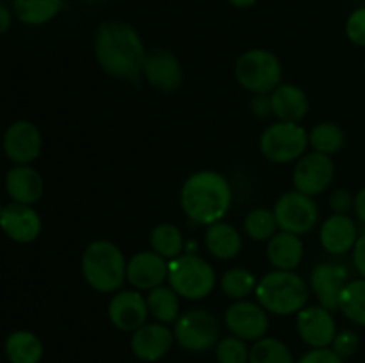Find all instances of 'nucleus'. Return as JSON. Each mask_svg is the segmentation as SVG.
I'll use <instances>...</instances> for the list:
<instances>
[{"label": "nucleus", "instance_id": "16", "mask_svg": "<svg viewBox=\"0 0 365 363\" xmlns=\"http://www.w3.org/2000/svg\"><path fill=\"white\" fill-rule=\"evenodd\" d=\"M107 315L114 327L125 333H134L135 330L146 324L148 319V305L139 290H120L113 295L107 306Z\"/></svg>", "mask_w": 365, "mask_h": 363}, {"label": "nucleus", "instance_id": "5", "mask_svg": "<svg viewBox=\"0 0 365 363\" xmlns=\"http://www.w3.org/2000/svg\"><path fill=\"white\" fill-rule=\"evenodd\" d=\"M168 281L180 298L198 301L214 290L216 273L205 258L195 253H184L170 262Z\"/></svg>", "mask_w": 365, "mask_h": 363}, {"label": "nucleus", "instance_id": "12", "mask_svg": "<svg viewBox=\"0 0 365 363\" xmlns=\"http://www.w3.org/2000/svg\"><path fill=\"white\" fill-rule=\"evenodd\" d=\"M296 330L299 338L310 345V349L331 347L337 337V324L330 310L321 305H307L296 313Z\"/></svg>", "mask_w": 365, "mask_h": 363}, {"label": "nucleus", "instance_id": "15", "mask_svg": "<svg viewBox=\"0 0 365 363\" xmlns=\"http://www.w3.org/2000/svg\"><path fill=\"white\" fill-rule=\"evenodd\" d=\"M349 281V273L341 263H317L309 278V287L316 294L317 301L330 312L339 310V301Z\"/></svg>", "mask_w": 365, "mask_h": 363}, {"label": "nucleus", "instance_id": "36", "mask_svg": "<svg viewBox=\"0 0 365 363\" xmlns=\"http://www.w3.org/2000/svg\"><path fill=\"white\" fill-rule=\"evenodd\" d=\"M346 36L356 46H365V6L353 11L346 20Z\"/></svg>", "mask_w": 365, "mask_h": 363}, {"label": "nucleus", "instance_id": "10", "mask_svg": "<svg viewBox=\"0 0 365 363\" xmlns=\"http://www.w3.org/2000/svg\"><path fill=\"white\" fill-rule=\"evenodd\" d=\"M335 177V164L330 155L312 152L305 153L296 162L292 171V184L296 191L307 196L323 194Z\"/></svg>", "mask_w": 365, "mask_h": 363}, {"label": "nucleus", "instance_id": "37", "mask_svg": "<svg viewBox=\"0 0 365 363\" xmlns=\"http://www.w3.org/2000/svg\"><path fill=\"white\" fill-rule=\"evenodd\" d=\"M296 363H346L341 356L335 354L334 349H310L309 352L302 356Z\"/></svg>", "mask_w": 365, "mask_h": 363}, {"label": "nucleus", "instance_id": "1", "mask_svg": "<svg viewBox=\"0 0 365 363\" xmlns=\"http://www.w3.org/2000/svg\"><path fill=\"white\" fill-rule=\"evenodd\" d=\"M93 50L100 68L118 80L135 82L143 75L146 48L139 32L123 20H106L98 25Z\"/></svg>", "mask_w": 365, "mask_h": 363}, {"label": "nucleus", "instance_id": "7", "mask_svg": "<svg viewBox=\"0 0 365 363\" xmlns=\"http://www.w3.org/2000/svg\"><path fill=\"white\" fill-rule=\"evenodd\" d=\"M309 148V132L298 123L277 121L260 135V152L274 164H287L302 159Z\"/></svg>", "mask_w": 365, "mask_h": 363}, {"label": "nucleus", "instance_id": "6", "mask_svg": "<svg viewBox=\"0 0 365 363\" xmlns=\"http://www.w3.org/2000/svg\"><path fill=\"white\" fill-rule=\"evenodd\" d=\"M235 78L246 91L253 95H269L282 84L280 59L264 48H252L241 53L235 63Z\"/></svg>", "mask_w": 365, "mask_h": 363}, {"label": "nucleus", "instance_id": "34", "mask_svg": "<svg viewBox=\"0 0 365 363\" xmlns=\"http://www.w3.org/2000/svg\"><path fill=\"white\" fill-rule=\"evenodd\" d=\"M217 363H250V347L245 340L234 337H225L214 347Z\"/></svg>", "mask_w": 365, "mask_h": 363}, {"label": "nucleus", "instance_id": "23", "mask_svg": "<svg viewBox=\"0 0 365 363\" xmlns=\"http://www.w3.org/2000/svg\"><path fill=\"white\" fill-rule=\"evenodd\" d=\"M303 255L305 246L299 235L278 231L267 241V260L274 269L294 270L302 263Z\"/></svg>", "mask_w": 365, "mask_h": 363}, {"label": "nucleus", "instance_id": "14", "mask_svg": "<svg viewBox=\"0 0 365 363\" xmlns=\"http://www.w3.org/2000/svg\"><path fill=\"white\" fill-rule=\"evenodd\" d=\"M143 75L152 88L163 93L177 91L184 82V68L180 60L173 52L164 48H155L146 53Z\"/></svg>", "mask_w": 365, "mask_h": 363}, {"label": "nucleus", "instance_id": "43", "mask_svg": "<svg viewBox=\"0 0 365 363\" xmlns=\"http://www.w3.org/2000/svg\"><path fill=\"white\" fill-rule=\"evenodd\" d=\"M234 7H239V9H246V7H252L255 6L259 0H228Z\"/></svg>", "mask_w": 365, "mask_h": 363}, {"label": "nucleus", "instance_id": "35", "mask_svg": "<svg viewBox=\"0 0 365 363\" xmlns=\"http://www.w3.org/2000/svg\"><path fill=\"white\" fill-rule=\"evenodd\" d=\"M359 347H360V337L359 333L353 330L339 331L334 344H331V349H334L335 354L341 356L342 359L351 358V356L359 351Z\"/></svg>", "mask_w": 365, "mask_h": 363}, {"label": "nucleus", "instance_id": "41", "mask_svg": "<svg viewBox=\"0 0 365 363\" xmlns=\"http://www.w3.org/2000/svg\"><path fill=\"white\" fill-rule=\"evenodd\" d=\"M353 210H355L356 219L362 224H365V187L360 189L355 194V205H353Z\"/></svg>", "mask_w": 365, "mask_h": 363}, {"label": "nucleus", "instance_id": "13", "mask_svg": "<svg viewBox=\"0 0 365 363\" xmlns=\"http://www.w3.org/2000/svg\"><path fill=\"white\" fill-rule=\"evenodd\" d=\"M2 146L4 153L11 162H14L16 166L31 164L41 153V132L32 121L18 120L6 128Z\"/></svg>", "mask_w": 365, "mask_h": 363}, {"label": "nucleus", "instance_id": "28", "mask_svg": "<svg viewBox=\"0 0 365 363\" xmlns=\"http://www.w3.org/2000/svg\"><path fill=\"white\" fill-rule=\"evenodd\" d=\"M150 246H152V251L171 262L177 256L184 255L182 251H184L185 241L180 228L171 223H160L150 233Z\"/></svg>", "mask_w": 365, "mask_h": 363}, {"label": "nucleus", "instance_id": "25", "mask_svg": "<svg viewBox=\"0 0 365 363\" xmlns=\"http://www.w3.org/2000/svg\"><path fill=\"white\" fill-rule=\"evenodd\" d=\"M4 352L9 363H39L45 349L38 335L27 330H18L6 338Z\"/></svg>", "mask_w": 365, "mask_h": 363}, {"label": "nucleus", "instance_id": "17", "mask_svg": "<svg viewBox=\"0 0 365 363\" xmlns=\"http://www.w3.org/2000/svg\"><path fill=\"white\" fill-rule=\"evenodd\" d=\"M41 217L32 209V205L13 201L0 210V230L13 242H34L41 233Z\"/></svg>", "mask_w": 365, "mask_h": 363}, {"label": "nucleus", "instance_id": "3", "mask_svg": "<svg viewBox=\"0 0 365 363\" xmlns=\"http://www.w3.org/2000/svg\"><path fill=\"white\" fill-rule=\"evenodd\" d=\"M310 287L294 270L274 269L264 274L255 288L257 302L273 315H294L309 302Z\"/></svg>", "mask_w": 365, "mask_h": 363}, {"label": "nucleus", "instance_id": "18", "mask_svg": "<svg viewBox=\"0 0 365 363\" xmlns=\"http://www.w3.org/2000/svg\"><path fill=\"white\" fill-rule=\"evenodd\" d=\"M173 344V330H170L168 324L160 322L143 324L130 337V349L135 358L148 363L163 359L171 351Z\"/></svg>", "mask_w": 365, "mask_h": 363}, {"label": "nucleus", "instance_id": "38", "mask_svg": "<svg viewBox=\"0 0 365 363\" xmlns=\"http://www.w3.org/2000/svg\"><path fill=\"white\" fill-rule=\"evenodd\" d=\"M353 205H355V196L349 191L337 189V191L331 192L330 209L334 210V214H348L349 210H353Z\"/></svg>", "mask_w": 365, "mask_h": 363}, {"label": "nucleus", "instance_id": "22", "mask_svg": "<svg viewBox=\"0 0 365 363\" xmlns=\"http://www.w3.org/2000/svg\"><path fill=\"white\" fill-rule=\"evenodd\" d=\"M269 98L271 112L278 117V121L299 123L309 112V96L294 84H280L271 93Z\"/></svg>", "mask_w": 365, "mask_h": 363}, {"label": "nucleus", "instance_id": "29", "mask_svg": "<svg viewBox=\"0 0 365 363\" xmlns=\"http://www.w3.org/2000/svg\"><path fill=\"white\" fill-rule=\"evenodd\" d=\"M339 310L353 324L365 327V278L348 281L339 301Z\"/></svg>", "mask_w": 365, "mask_h": 363}, {"label": "nucleus", "instance_id": "9", "mask_svg": "<svg viewBox=\"0 0 365 363\" xmlns=\"http://www.w3.org/2000/svg\"><path fill=\"white\" fill-rule=\"evenodd\" d=\"M273 214L277 217L278 228L294 235L309 233L319 221V209L312 196L299 191L282 194L274 203Z\"/></svg>", "mask_w": 365, "mask_h": 363}, {"label": "nucleus", "instance_id": "27", "mask_svg": "<svg viewBox=\"0 0 365 363\" xmlns=\"http://www.w3.org/2000/svg\"><path fill=\"white\" fill-rule=\"evenodd\" d=\"M146 305H148L150 315L160 324L177 322L180 317V295L171 287L160 285L150 290L146 295Z\"/></svg>", "mask_w": 365, "mask_h": 363}, {"label": "nucleus", "instance_id": "2", "mask_svg": "<svg viewBox=\"0 0 365 363\" xmlns=\"http://www.w3.org/2000/svg\"><path fill=\"white\" fill-rule=\"evenodd\" d=\"M232 187L216 171H198L184 182L180 205L185 216L198 224H214L223 219L232 205Z\"/></svg>", "mask_w": 365, "mask_h": 363}, {"label": "nucleus", "instance_id": "11", "mask_svg": "<svg viewBox=\"0 0 365 363\" xmlns=\"http://www.w3.org/2000/svg\"><path fill=\"white\" fill-rule=\"evenodd\" d=\"M225 324L234 337L245 342H257L269 331V313L252 301H235L225 313Z\"/></svg>", "mask_w": 365, "mask_h": 363}, {"label": "nucleus", "instance_id": "4", "mask_svg": "<svg viewBox=\"0 0 365 363\" xmlns=\"http://www.w3.org/2000/svg\"><path fill=\"white\" fill-rule=\"evenodd\" d=\"M82 274L91 288L102 294H113L127 280V260L114 242L98 238L82 255Z\"/></svg>", "mask_w": 365, "mask_h": 363}, {"label": "nucleus", "instance_id": "21", "mask_svg": "<svg viewBox=\"0 0 365 363\" xmlns=\"http://www.w3.org/2000/svg\"><path fill=\"white\" fill-rule=\"evenodd\" d=\"M45 191V182L38 169L31 164L14 166L6 174V192L14 203L34 205L41 199Z\"/></svg>", "mask_w": 365, "mask_h": 363}, {"label": "nucleus", "instance_id": "20", "mask_svg": "<svg viewBox=\"0 0 365 363\" xmlns=\"http://www.w3.org/2000/svg\"><path fill=\"white\" fill-rule=\"evenodd\" d=\"M356 238H359V228L348 214H334L321 224V246L330 255H346L353 251Z\"/></svg>", "mask_w": 365, "mask_h": 363}, {"label": "nucleus", "instance_id": "40", "mask_svg": "<svg viewBox=\"0 0 365 363\" xmlns=\"http://www.w3.org/2000/svg\"><path fill=\"white\" fill-rule=\"evenodd\" d=\"M252 110L260 117H266L271 114V98L269 95H255L252 100Z\"/></svg>", "mask_w": 365, "mask_h": 363}, {"label": "nucleus", "instance_id": "44", "mask_svg": "<svg viewBox=\"0 0 365 363\" xmlns=\"http://www.w3.org/2000/svg\"><path fill=\"white\" fill-rule=\"evenodd\" d=\"M84 2H88V4H102V2H106V0H84Z\"/></svg>", "mask_w": 365, "mask_h": 363}, {"label": "nucleus", "instance_id": "8", "mask_svg": "<svg viewBox=\"0 0 365 363\" xmlns=\"http://www.w3.org/2000/svg\"><path fill=\"white\" fill-rule=\"evenodd\" d=\"M175 342L189 352H205L221 340V327L216 315L203 308H195L180 315L173 327Z\"/></svg>", "mask_w": 365, "mask_h": 363}, {"label": "nucleus", "instance_id": "31", "mask_svg": "<svg viewBox=\"0 0 365 363\" xmlns=\"http://www.w3.org/2000/svg\"><path fill=\"white\" fill-rule=\"evenodd\" d=\"M250 363H296L294 354L285 342L264 337L250 347Z\"/></svg>", "mask_w": 365, "mask_h": 363}, {"label": "nucleus", "instance_id": "45", "mask_svg": "<svg viewBox=\"0 0 365 363\" xmlns=\"http://www.w3.org/2000/svg\"><path fill=\"white\" fill-rule=\"evenodd\" d=\"M364 71H365V60H364Z\"/></svg>", "mask_w": 365, "mask_h": 363}, {"label": "nucleus", "instance_id": "19", "mask_svg": "<svg viewBox=\"0 0 365 363\" xmlns=\"http://www.w3.org/2000/svg\"><path fill=\"white\" fill-rule=\"evenodd\" d=\"M170 262L155 251H139L127 262V281L135 290H153L168 280Z\"/></svg>", "mask_w": 365, "mask_h": 363}, {"label": "nucleus", "instance_id": "24", "mask_svg": "<svg viewBox=\"0 0 365 363\" xmlns=\"http://www.w3.org/2000/svg\"><path fill=\"white\" fill-rule=\"evenodd\" d=\"M205 246L212 256L220 260H232L241 253L242 238L234 224L217 223L209 224L205 231Z\"/></svg>", "mask_w": 365, "mask_h": 363}, {"label": "nucleus", "instance_id": "42", "mask_svg": "<svg viewBox=\"0 0 365 363\" xmlns=\"http://www.w3.org/2000/svg\"><path fill=\"white\" fill-rule=\"evenodd\" d=\"M11 25H13V13L9 11V7L0 4V34H6Z\"/></svg>", "mask_w": 365, "mask_h": 363}, {"label": "nucleus", "instance_id": "30", "mask_svg": "<svg viewBox=\"0 0 365 363\" xmlns=\"http://www.w3.org/2000/svg\"><path fill=\"white\" fill-rule=\"evenodd\" d=\"M346 142V134L337 123L324 121L316 125L309 132V146H312L314 152L324 153V155H335L342 149Z\"/></svg>", "mask_w": 365, "mask_h": 363}, {"label": "nucleus", "instance_id": "39", "mask_svg": "<svg viewBox=\"0 0 365 363\" xmlns=\"http://www.w3.org/2000/svg\"><path fill=\"white\" fill-rule=\"evenodd\" d=\"M353 265L360 278H365V231L359 235L355 248H353Z\"/></svg>", "mask_w": 365, "mask_h": 363}, {"label": "nucleus", "instance_id": "33", "mask_svg": "<svg viewBox=\"0 0 365 363\" xmlns=\"http://www.w3.org/2000/svg\"><path fill=\"white\" fill-rule=\"evenodd\" d=\"M277 217L273 210L267 209H253L245 217V231L252 241L266 242L277 233Z\"/></svg>", "mask_w": 365, "mask_h": 363}, {"label": "nucleus", "instance_id": "32", "mask_svg": "<svg viewBox=\"0 0 365 363\" xmlns=\"http://www.w3.org/2000/svg\"><path fill=\"white\" fill-rule=\"evenodd\" d=\"M257 283H259V280L255 278V274L245 267H232L220 280L223 294L227 298L235 299V301H242L248 295H252L255 292Z\"/></svg>", "mask_w": 365, "mask_h": 363}, {"label": "nucleus", "instance_id": "26", "mask_svg": "<svg viewBox=\"0 0 365 363\" xmlns=\"http://www.w3.org/2000/svg\"><path fill=\"white\" fill-rule=\"evenodd\" d=\"M63 9V0H13L14 16L24 25L38 27L52 21Z\"/></svg>", "mask_w": 365, "mask_h": 363}]
</instances>
